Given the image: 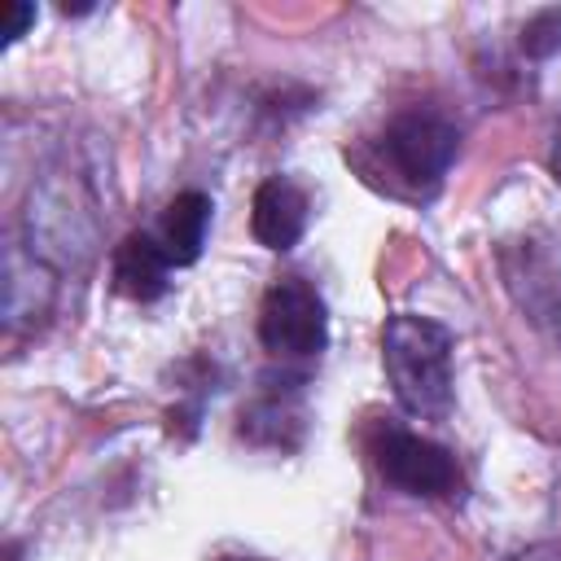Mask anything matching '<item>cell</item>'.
<instances>
[{
    "instance_id": "cell-1",
    "label": "cell",
    "mask_w": 561,
    "mask_h": 561,
    "mask_svg": "<svg viewBox=\"0 0 561 561\" xmlns=\"http://www.w3.org/2000/svg\"><path fill=\"white\" fill-rule=\"evenodd\" d=\"M381 359L394 399L412 416H443L451 403V333L438 320L399 311L381 329Z\"/></svg>"
},
{
    "instance_id": "cell-3",
    "label": "cell",
    "mask_w": 561,
    "mask_h": 561,
    "mask_svg": "<svg viewBox=\"0 0 561 561\" xmlns=\"http://www.w3.org/2000/svg\"><path fill=\"white\" fill-rule=\"evenodd\" d=\"M377 469L386 482H394L408 495H447L456 486V460L447 447L408 434L399 425H386L377 434Z\"/></svg>"
},
{
    "instance_id": "cell-2",
    "label": "cell",
    "mask_w": 561,
    "mask_h": 561,
    "mask_svg": "<svg viewBox=\"0 0 561 561\" xmlns=\"http://www.w3.org/2000/svg\"><path fill=\"white\" fill-rule=\"evenodd\" d=\"M259 337L272 355H320L329 342V316L320 294L298 276L276 280L259 311Z\"/></svg>"
},
{
    "instance_id": "cell-11",
    "label": "cell",
    "mask_w": 561,
    "mask_h": 561,
    "mask_svg": "<svg viewBox=\"0 0 561 561\" xmlns=\"http://www.w3.org/2000/svg\"><path fill=\"white\" fill-rule=\"evenodd\" d=\"M219 561H259V557H219Z\"/></svg>"
},
{
    "instance_id": "cell-6",
    "label": "cell",
    "mask_w": 561,
    "mask_h": 561,
    "mask_svg": "<svg viewBox=\"0 0 561 561\" xmlns=\"http://www.w3.org/2000/svg\"><path fill=\"white\" fill-rule=\"evenodd\" d=\"M167 272H171V259L162 254L158 237H149V232H131L114 250V289L136 302H153L167 289Z\"/></svg>"
},
{
    "instance_id": "cell-7",
    "label": "cell",
    "mask_w": 561,
    "mask_h": 561,
    "mask_svg": "<svg viewBox=\"0 0 561 561\" xmlns=\"http://www.w3.org/2000/svg\"><path fill=\"white\" fill-rule=\"evenodd\" d=\"M206 224H210V197L197 193V188L180 193V197L162 210V224H158L153 237H158L162 254L171 259V267L197 263V254H202V245H206Z\"/></svg>"
},
{
    "instance_id": "cell-10",
    "label": "cell",
    "mask_w": 561,
    "mask_h": 561,
    "mask_svg": "<svg viewBox=\"0 0 561 561\" xmlns=\"http://www.w3.org/2000/svg\"><path fill=\"white\" fill-rule=\"evenodd\" d=\"M548 167H552V175H557V184H561V136L552 140V153H548Z\"/></svg>"
},
{
    "instance_id": "cell-9",
    "label": "cell",
    "mask_w": 561,
    "mask_h": 561,
    "mask_svg": "<svg viewBox=\"0 0 561 561\" xmlns=\"http://www.w3.org/2000/svg\"><path fill=\"white\" fill-rule=\"evenodd\" d=\"M31 22H35V9H31V4H13V9H9V26H4V44H13Z\"/></svg>"
},
{
    "instance_id": "cell-8",
    "label": "cell",
    "mask_w": 561,
    "mask_h": 561,
    "mask_svg": "<svg viewBox=\"0 0 561 561\" xmlns=\"http://www.w3.org/2000/svg\"><path fill=\"white\" fill-rule=\"evenodd\" d=\"M522 53L535 57V61L561 53V9H539V13L522 26Z\"/></svg>"
},
{
    "instance_id": "cell-5",
    "label": "cell",
    "mask_w": 561,
    "mask_h": 561,
    "mask_svg": "<svg viewBox=\"0 0 561 561\" xmlns=\"http://www.w3.org/2000/svg\"><path fill=\"white\" fill-rule=\"evenodd\" d=\"M250 228H254V241L267 245V250H289L298 245L302 228H307V197L294 180H263L254 188V210H250Z\"/></svg>"
},
{
    "instance_id": "cell-4",
    "label": "cell",
    "mask_w": 561,
    "mask_h": 561,
    "mask_svg": "<svg viewBox=\"0 0 561 561\" xmlns=\"http://www.w3.org/2000/svg\"><path fill=\"white\" fill-rule=\"evenodd\" d=\"M456 127L430 110H408L386 127V153L408 180H438L456 158Z\"/></svg>"
}]
</instances>
